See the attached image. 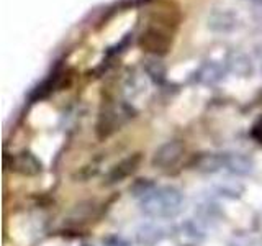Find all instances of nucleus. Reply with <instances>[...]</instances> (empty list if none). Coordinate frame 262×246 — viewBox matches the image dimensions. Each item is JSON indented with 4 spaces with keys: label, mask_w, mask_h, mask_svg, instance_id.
I'll use <instances>...</instances> for the list:
<instances>
[{
    "label": "nucleus",
    "mask_w": 262,
    "mask_h": 246,
    "mask_svg": "<svg viewBox=\"0 0 262 246\" xmlns=\"http://www.w3.org/2000/svg\"><path fill=\"white\" fill-rule=\"evenodd\" d=\"M103 246H129V243L120 236H108L103 238Z\"/></svg>",
    "instance_id": "ddd939ff"
},
{
    "label": "nucleus",
    "mask_w": 262,
    "mask_h": 246,
    "mask_svg": "<svg viewBox=\"0 0 262 246\" xmlns=\"http://www.w3.org/2000/svg\"><path fill=\"white\" fill-rule=\"evenodd\" d=\"M82 246H92V244H82Z\"/></svg>",
    "instance_id": "dca6fc26"
},
{
    "label": "nucleus",
    "mask_w": 262,
    "mask_h": 246,
    "mask_svg": "<svg viewBox=\"0 0 262 246\" xmlns=\"http://www.w3.org/2000/svg\"><path fill=\"white\" fill-rule=\"evenodd\" d=\"M225 169L236 176H249L254 171V161L243 153L225 154Z\"/></svg>",
    "instance_id": "39448f33"
},
{
    "label": "nucleus",
    "mask_w": 262,
    "mask_h": 246,
    "mask_svg": "<svg viewBox=\"0 0 262 246\" xmlns=\"http://www.w3.org/2000/svg\"><path fill=\"white\" fill-rule=\"evenodd\" d=\"M149 0H121V7L129 8V7H138V5H143L147 4Z\"/></svg>",
    "instance_id": "2eb2a0df"
},
{
    "label": "nucleus",
    "mask_w": 262,
    "mask_h": 246,
    "mask_svg": "<svg viewBox=\"0 0 262 246\" xmlns=\"http://www.w3.org/2000/svg\"><path fill=\"white\" fill-rule=\"evenodd\" d=\"M184 195L174 186L151 187L141 195V210L152 218L176 217L182 210Z\"/></svg>",
    "instance_id": "f257e3e1"
},
{
    "label": "nucleus",
    "mask_w": 262,
    "mask_h": 246,
    "mask_svg": "<svg viewBox=\"0 0 262 246\" xmlns=\"http://www.w3.org/2000/svg\"><path fill=\"white\" fill-rule=\"evenodd\" d=\"M228 68L233 74H236V76H239V77H249L254 71L251 59L244 54H234L229 57Z\"/></svg>",
    "instance_id": "9d476101"
},
{
    "label": "nucleus",
    "mask_w": 262,
    "mask_h": 246,
    "mask_svg": "<svg viewBox=\"0 0 262 246\" xmlns=\"http://www.w3.org/2000/svg\"><path fill=\"white\" fill-rule=\"evenodd\" d=\"M208 28L215 33H231L237 28V16L229 10H215L208 16Z\"/></svg>",
    "instance_id": "20e7f679"
},
{
    "label": "nucleus",
    "mask_w": 262,
    "mask_h": 246,
    "mask_svg": "<svg viewBox=\"0 0 262 246\" xmlns=\"http://www.w3.org/2000/svg\"><path fill=\"white\" fill-rule=\"evenodd\" d=\"M136 240L141 246H154L156 243H159L162 240V232L161 228L154 225H144L138 230Z\"/></svg>",
    "instance_id": "9b49d317"
},
{
    "label": "nucleus",
    "mask_w": 262,
    "mask_h": 246,
    "mask_svg": "<svg viewBox=\"0 0 262 246\" xmlns=\"http://www.w3.org/2000/svg\"><path fill=\"white\" fill-rule=\"evenodd\" d=\"M141 46L151 53L164 54L169 48V38L166 35H162V33H159L158 30H147L146 33H143Z\"/></svg>",
    "instance_id": "423d86ee"
},
{
    "label": "nucleus",
    "mask_w": 262,
    "mask_h": 246,
    "mask_svg": "<svg viewBox=\"0 0 262 246\" xmlns=\"http://www.w3.org/2000/svg\"><path fill=\"white\" fill-rule=\"evenodd\" d=\"M225 74V68L221 66L220 63H215V61H210V63H205L199 74H196V79H199L202 84H207V86H211V84H216L218 80H221Z\"/></svg>",
    "instance_id": "6e6552de"
},
{
    "label": "nucleus",
    "mask_w": 262,
    "mask_h": 246,
    "mask_svg": "<svg viewBox=\"0 0 262 246\" xmlns=\"http://www.w3.org/2000/svg\"><path fill=\"white\" fill-rule=\"evenodd\" d=\"M251 13L257 22H262V0H252L251 4Z\"/></svg>",
    "instance_id": "4468645a"
},
{
    "label": "nucleus",
    "mask_w": 262,
    "mask_h": 246,
    "mask_svg": "<svg viewBox=\"0 0 262 246\" xmlns=\"http://www.w3.org/2000/svg\"><path fill=\"white\" fill-rule=\"evenodd\" d=\"M144 68L154 82H161L164 76H166V68H164V64L159 59H146Z\"/></svg>",
    "instance_id": "f8f14e48"
},
{
    "label": "nucleus",
    "mask_w": 262,
    "mask_h": 246,
    "mask_svg": "<svg viewBox=\"0 0 262 246\" xmlns=\"http://www.w3.org/2000/svg\"><path fill=\"white\" fill-rule=\"evenodd\" d=\"M10 169L21 176H39L43 172V162L31 151H21L12 158Z\"/></svg>",
    "instance_id": "7ed1b4c3"
},
{
    "label": "nucleus",
    "mask_w": 262,
    "mask_h": 246,
    "mask_svg": "<svg viewBox=\"0 0 262 246\" xmlns=\"http://www.w3.org/2000/svg\"><path fill=\"white\" fill-rule=\"evenodd\" d=\"M225 168V154H202L195 159V169L205 172V174H213Z\"/></svg>",
    "instance_id": "0eeeda50"
},
{
    "label": "nucleus",
    "mask_w": 262,
    "mask_h": 246,
    "mask_svg": "<svg viewBox=\"0 0 262 246\" xmlns=\"http://www.w3.org/2000/svg\"><path fill=\"white\" fill-rule=\"evenodd\" d=\"M139 161H141V156H139V154H135V156H131V158H128V159H125V161H121V162L117 164V166L113 168V171L110 172L108 180H110V182H120L121 179L128 177V176L131 174V172H135V171H136Z\"/></svg>",
    "instance_id": "1a4fd4ad"
},
{
    "label": "nucleus",
    "mask_w": 262,
    "mask_h": 246,
    "mask_svg": "<svg viewBox=\"0 0 262 246\" xmlns=\"http://www.w3.org/2000/svg\"><path fill=\"white\" fill-rule=\"evenodd\" d=\"M185 148L180 141H167L156 150L152 156V166L159 169H169L174 168L184 156Z\"/></svg>",
    "instance_id": "f03ea898"
}]
</instances>
